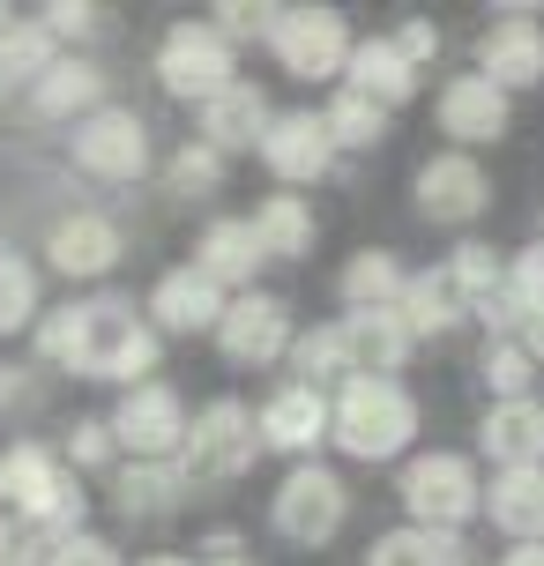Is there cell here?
<instances>
[{
  "label": "cell",
  "mask_w": 544,
  "mask_h": 566,
  "mask_svg": "<svg viewBox=\"0 0 544 566\" xmlns=\"http://www.w3.org/2000/svg\"><path fill=\"white\" fill-rule=\"evenodd\" d=\"M113 440L135 448V462H165V454H179V440H187V402H179L165 380L127 388V402H119V418H113Z\"/></svg>",
  "instance_id": "8"
},
{
  "label": "cell",
  "mask_w": 544,
  "mask_h": 566,
  "mask_svg": "<svg viewBox=\"0 0 544 566\" xmlns=\"http://www.w3.org/2000/svg\"><path fill=\"white\" fill-rule=\"evenodd\" d=\"M247 224H254L261 261H299L306 247H314V209H306L299 195H269L254 217H247Z\"/></svg>",
  "instance_id": "25"
},
{
  "label": "cell",
  "mask_w": 544,
  "mask_h": 566,
  "mask_svg": "<svg viewBox=\"0 0 544 566\" xmlns=\"http://www.w3.org/2000/svg\"><path fill=\"white\" fill-rule=\"evenodd\" d=\"M485 454L500 462V470H544V402L522 396V402H492L485 418Z\"/></svg>",
  "instance_id": "18"
},
{
  "label": "cell",
  "mask_w": 544,
  "mask_h": 566,
  "mask_svg": "<svg viewBox=\"0 0 544 566\" xmlns=\"http://www.w3.org/2000/svg\"><path fill=\"white\" fill-rule=\"evenodd\" d=\"M30 313H38V276L15 254H0V336H15Z\"/></svg>",
  "instance_id": "34"
},
{
  "label": "cell",
  "mask_w": 544,
  "mask_h": 566,
  "mask_svg": "<svg viewBox=\"0 0 544 566\" xmlns=\"http://www.w3.org/2000/svg\"><path fill=\"white\" fill-rule=\"evenodd\" d=\"M462 559V544L448 537V530H388V537L366 552V566H456Z\"/></svg>",
  "instance_id": "30"
},
{
  "label": "cell",
  "mask_w": 544,
  "mask_h": 566,
  "mask_svg": "<svg viewBox=\"0 0 544 566\" xmlns=\"http://www.w3.org/2000/svg\"><path fill=\"white\" fill-rule=\"evenodd\" d=\"M456 283H462V298L470 306H485V298H500V283H508V261L492 254V247H456Z\"/></svg>",
  "instance_id": "32"
},
{
  "label": "cell",
  "mask_w": 544,
  "mask_h": 566,
  "mask_svg": "<svg viewBox=\"0 0 544 566\" xmlns=\"http://www.w3.org/2000/svg\"><path fill=\"white\" fill-rule=\"evenodd\" d=\"M336 350H344L351 380H396V366L410 358V336H402L396 313H344L336 321Z\"/></svg>",
  "instance_id": "12"
},
{
  "label": "cell",
  "mask_w": 544,
  "mask_h": 566,
  "mask_svg": "<svg viewBox=\"0 0 544 566\" xmlns=\"http://www.w3.org/2000/svg\"><path fill=\"white\" fill-rule=\"evenodd\" d=\"M45 566H119V552L105 537H67V544H53Z\"/></svg>",
  "instance_id": "39"
},
{
  "label": "cell",
  "mask_w": 544,
  "mask_h": 566,
  "mask_svg": "<svg viewBox=\"0 0 544 566\" xmlns=\"http://www.w3.org/2000/svg\"><path fill=\"white\" fill-rule=\"evenodd\" d=\"M90 23H97V8H90V0H75V8L53 0V8H45V30H53V38H83Z\"/></svg>",
  "instance_id": "40"
},
{
  "label": "cell",
  "mask_w": 544,
  "mask_h": 566,
  "mask_svg": "<svg viewBox=\"0 0 544 566\" xmlns=\"http://www.w3.org/2000/svg\"><path fill=\"white\" fill-rule=\"evenodd\" d=\"M269 97H261L254 83H231V90H217L209 105H201V142L217 149V157H231V149H254L261 135H269Z\"/></svg>",
  "instance_id": "16"
},
{
  "label": "cell",
  "mask_w": 544,
  "mask_h": 566,
  "mask_svg": "<svg viewBox=\"0 0 544 566\" xmlns=\"http://www.w3.org/2000/svg\"><path fill=\"white\" fill-rule=\"evenodd\" d=\"M344 514H351V492H344V478H328L321 462H299L284 478V492H276V530H284L291 544H328L344 530Z\"/></svg>",
  "instance_id": "7"
},
{
  "label": "cell",
  "mask_w": 544,
  "mask_h": 566,
  "mask_svg": "<svg viewBox=\"0 0 544 566\" xmlns=\"http://www.w3.org/2000/svg\"><path fill=\"white\" fill-rule=\"evenodd\" d=\"M75 165L97 171V179H143V165H149V127L135 113L97 105L90 119H75Z\"/></svg>",
  "instance_id": "9"
},
{
  "label": "cell",
  "mask_w": 544,
  "mask_h": 566,
  "mask_svg": "<svg viewBox=\"0 0 544 566\" xmlns=\"http://www.w3.org/2000/svg\"><path fill=\"white\" fill-rule=\"evenodd\" d=\"M344 298H351V313H396V298H402V269H396V254L366 247V254L344 269Z\"/></svg>",
  "instance_id": "29"
},
{
  "label": "cell",
  "mask_w": 544,
  "mask_h": 566,
  "mask_svg": "<svg viewBox=\"0 0 544 566\" xmlns=\"http://www.w3.org/2000/svg\"><path fill=\"white\" fill-rule=\"evenodd\" d=\"M269 45H276V60H284V75H299V83H328V75L351 60V30H344L336 8H276Z\"/></svg>",
  "instance_id": "5"
},
{
  "label": "cell",
  "mask_w": 544,
  "mask_h": 566,
  "mask_svg": "<svg viewBox=\"0 0 544 566\" xmlns=\"http://www.w3.org/2000/svg\"><path fill=\"white\" fill-rule=\"evenodd\" d=\"M60 60V38L45 23H15L0 38V90H38V75Z\"/></svg>",
  "instance_id": "28"
},
{
  "label": "cell",
  "mask_w": 544,
  "mask_h": 566,
  "mask_svg": "<svg viewBox=\"0 0 544 566\" xmlns=\"http://www.w3.org/2000/svg\"><path fill=\"white\" fill-rule=\"evenodd\" d=\"M478 75L492 90H530L544 83V30L530 15H508V23H492L478 38Z\"/></svg>",
  "instance_id": "13"
},
{
  "label": "cell",
  "mask_w": 544,
  "mask_h": 566,
  "mask_svg": "<svg viewBox=\"0 0 544 566\" xmlns=\"http://www.w3.org/2000/svg\"><path fill=\"white\" fill-rule=\"evenodd\" d=\"M418 432V402L402 396V380H344V396L328 410V440L358 462H388L410 448Z\"/></svg>",
  "instance_id": "2"
},
{
  "label": "cell",
  "mask_w": 544,
  "mask_h": 566,
  "mask_svg": "<svg viewBox=\"0 0 544 566\" xmlns=\"http://www.w3.org/2000/svg\"><path fill=\"white\" fill-rule=\"evenodd\" d=\"M522 350H530V358H544V306L522 313Z\"/></svg>",
  "instance_id": "43"
},
{
  "label": "cell",
  "mask_w": 544,
  "mask_h": 566,
  "mask_svg": "<svg viewBox=\"0 0 544 566\" xmlns=\"http://www.w3.org/2000/svg\"><path fill=\"white\" fill-rule=\"evenodd\" d=\"M209 552H217V559H209V566H254V559H239V552H231V537H217V544H209Z\"/></svg>",
  "instance_id": "45"
},
{
  "label": "cell",
  "mask_w": 544,
  "mask_h": 566,
  "mask_svg": "<svg viewBox=\"0 0 544 566\" xmlns=\"http://www.w3.org/2000/svg\"><path fill=\"white\" fill-rule=\"evenodd\" d=\"M291 366H299V388H314V396H321V380H336V373H344L336 328H314V336H299V343H291Z\"/></svg>",
  "instance_id": "35"
},
{
  "label": "cell",
  "mask_w": 544,
  "mask_h": 566,
  "mask_svg": "<svg viewBox=\"0 0 544 566\" xmlns=\"http://www.w3.org/2000/svg\"><path fill=\"white\" fill-rule=\"evenodd\" d=\"M344 67H351V97H366V105H380V113H388V105H402V97L418 90V67H410V60H402L388 38L351 45Z\"/></svg>",
  "instance_id": "22"
},
{
  "label": "cell",
  "mask_w": 544,
  "mask_h": 566,
  "mask_svg": "<svg viewBox=\"0 0 544 566\" xmlns=\"http://www.w3.org/2000/svg\"><path fill=\"white\" fill-rule=\"evenodd\" d=\"M0 402H8V373H0Z\"/></svg>",
  "instance_id": "48"
},
{
  "label": "cell",
  "mask_w": 544,
  "mask_h": 566,
  "mask_svg": "<svg viewBox=\"0 0 544 566\" xmlns=\"http://www.w3.org/2000/svg\"><path fill=\"white\" fill-rule=\"evenodd\" d=\"M217 179H224V157H217L209 142H187V149L172 157V195L201 201V195H217Z\"/></svg>",
  "instance_id": "37"
},
{
  "label": "cell",
  "mask_w": 544,
  "mask_h": 566,
  "mask_svg": "<svg viewBox=\"0 0 544 566\" xmlns=\"http://www.w3.org/2000/svg\"><path fill=\"white\" fill-rule=\"evenodd\" d=\"M462 283L456 269L440 261V269H426V276H402V298H396V321H402V336L418 343V336H440V328H456L462 321Z\"/></svg>",
  "instance_id": "19"
},
{
  "label": "cell",
  "mask_w": 544,
  "mask_h": 566,
  "mask_svg": "<svg viewBox=\"0 0 544 566\" xmlns=\"http://www.w3.org/2000/svg\"><path fill=\"white\" fill-rule=\"evenodd\" d=\"M217 343H224L231 366H269V358H284V350H291V306H284V298H269V291H247V298H231V306H224Z\"/></svg>",
  "instance_id": "10"
},
{
  "label": "cell",
  "mask_w": 544,
  "mask_h": 566,
  "mask_svg": "<svg viewBox=\"0 0 544 566\" xmlns=\"http://www.w3.org/2000/svg\"><path fill=\"white\" fill-rule=\"evenodd\" d=\"M530 366H537V358H530L522 343H492V350H485V388L500 402H522V396H530V380H537Z\"/></svg>",
  "instance_id": "33"
},
{
  "label": "cell",
  "mask_w": 544,
  "mask_h": 566,
  "mask_svg": "<svg viewBox=\"0 0 544 566\" xmlns=\"http://www.w3.org/2000/svg\"><path fill=\"white\" fill-rule=\"evenodd\" d=\"M143 566H187V559H179V552H157V559H143Z\"/></svg>",
  "instance_id": "46"
},
{
  "label": "cell",
  "mask_w": 544,
  "mask_h": 566,
  "mask_svg": "<svg viewBox=\"0 0 544 566\" xmlns=\"http://www.w3.org/2000/svg\"><path fill=\"white\" fill-rule=\"evenodd\" d=\"M8 30H15V15H8V8H0V38H8Z\"/></svg>",
  "instance_id": "47"
},
{
  "label": "cell",
  "mask_w": 544,
  "mask_h": 566,
  "mask_svg": "<svg viewBox=\"0 0 544 566\" xmlns=\"http://www.w3.org/2000/svg\"><path fill=\"white\" fill-rule=\"evenodd\" d=\"M45 254H53L60 276H105L119 261V224H105V217H60Z\"/></svg>",
  "instance_id": "21"
},
{
  "label": "cell",
  "mask_w": 544,
  "mask_h": 566,
  "mask_svg": "<svg viewBox=\"0 0 544 566\" xmlns=\"http://www.w3.org/2000/svg\"><path fill=\"white\" fill-rule=\"evenodd\" d=\"M261 448H284V454H314L321 440H328V402L314 396V388H276V396L261 402Z\"/></svg>",
  "instance_id": "15"
},
{
  "label": "cell",
  "mask_w": 544,
  "mask_h": 566,
  "mask_svg": "<svg viewBox=\"0 0 544 566\" xmlns=\"http://www.w3.org/2000/svg\"><path fill=\"white\" fill-rule=\"evenodd\" d=\"M97 97H105V75L90 67V60H53L45 75H38V90H30V105L45 119H67V113H97Z\"/></svg>",
  "instance_id": "26"
},
{
  "label": "cell",
  "mask_w": 544,
  "mask_h": 566,
  "mask_svg": "<svg viewBox=\"0 0 544 566\" xmlns=\"http://www.w3.org/2000/svg\"><path fill=\"white\" fill-rule=\"evenodd\" d=\"M149 313H157V328L195 336V328H217L224 321V291L201 276V269H172V276L149 291Z\"/></svg>",
  "instance_id": "20"
},
{
  "label": "cell",
  "mask_w": 544,
  "mask_h": 566,
  "mask_svg": "<svg viewBox=\"0 0 544 566\" xmlns=\"http://www.w3.org/2000/svg\"><path fill=\"white\" fill-rule=\"evenodd\" d=\"M261 157H269V171H276V179L306 187V179H321V171H328L336 142H328V127H321L314 113H284V119H269V135H261Z\"/></svg>",
  "instance_id": "14"
},
{
  "label": "cell",
  "mask_w": 544,
  "mask_h": 566,
  "mask_svg": "<svg viewBox=\"0 0 544 566\" xmlns=\"http://www.w3.org/2000/svg\"><path fill=\"white\" fill-rule=\"evenodd\" d=\"M402 507L418 514V530H448L456 537V522H470L485 507V484H478V470L462 454H418L402 470Z\"/></svg>",
  "instance_id": "4"
},
{
  "label": "cell",
  "mask_w": 544,
  "mask_h": 566,
  "mask_svg": "<svg viewBox=\"0 0 544 566\" xmlns=\"http://www.w3.org/2000/svg\"><path fill=\"white\" fill-rule=\"evenodd\" d=\"M254 454H261V424L247 402H209L195 424H187V440H179V478L187 484H231V478H247L254 470Z\"/></svg>",
  "instance_id": "3"
},
{
  "label": "cell",
  "mask_w": 544,
  "mask_h": 566,
  "mask_svg": "<svg viewBox=\"0 0 544 566\" xmlns=\"http://www.w3.org/2000/svg\"><path fill=\"white\" fill-rule=\"evenodd\" d=\"M45 559H53V537H45L30 514L0 507V566H45Z\"/></svg>",
  "instance_id": "36"
},
{
  "label": "cell",
  "mask_w": 544,
  "mask_h": 566,
  "mask_svg": "<svg viewBox=\"0 0 544 566\" xmlns=\"http://www.w3.org/2000/svg\"><path fill=\"white\" fill-rule=\"evenodd\" d=\"M38 350L53 366L83 373V380H127L143 388V373L157 366V328L135 321V306L119 298H90V306H67L38 328Z\"/></svg>",
  "instance_id": "1"
},
{
  "label": "cell",
  "mask_w": 544,
  "mask_h": 566,
  "mask_svg": "<svg viewBox=\"0 0 544 566\" xmlns=\"http://www.w3.org/2000/svg\"><path fill=\"white\" fill-rule=\"evenodd\" d=\"M321 127H328V142H336V149H373V142L388 135V113L344 90V97H336V105L321 113Z\"/></svg>",
  "instance_id": "31"
},
{
  "label": "cell",
  "mask_w": 544,
  "mask_h": 566,
  "mask_svg": "<svg viewBox=\"0 0 544 566\" xmlns=\"http://www.w3.org/2000/svg\"><path fill=\"white\" fill-rule=\"evenodd\" d=\"M485 171H478V157H462V149H448V157H432L426 171H418V209H426L432 224H470V217H485Z\"/></svg>",
  "instance_id": "11"
},
{
  "label": "cell",
  "mask_w": 544,
  "mask_h": 566,
  "mask_svg": "<svg viewBox=\"0 0 544 566\" xmlns=\"http://www.w3.org/2000/svg\"><path fill=\"white\" fill-rule=\"evenodd\" d=\"M157 83L172 97H201L209 105L217 90H231V45L209 23H172L165 45H157Z\"/></svg>",
  "instance_id": "6"
},
{
  "label": "cell",
  "mask_w": 544,
  "mask_h": 566,
  "mask_svg": "<svg viewBox=\"0 0 544 566\" xmlns=\"http://www.w3.org/2000/svg\"><path fill=\"white\" fill-rule=\"evenodd\" d=\"M500 566H544V544H515V552H508Z\"/></svg>",
  "instance_id": "44"
},
{
  "label": "cell",
  "mask_w": 544,
  "mask_h": 566,
  "mask_svg": "<svg viewBox=\"0 0 544 566\" xmlns=\"http://www.w3.org/2000/svg\"><path fill=\"white\" fill-rule=\"evenodd\" d=\"M113 448H119L113 424H75V440H67V454H75V462H105Z\"/></svg>",
  "instance_id": "42"
},
{
  "label": "cell",
  "mask_w": 544,
  "mask_h": 566,
  "mask_svg": "<svg viewBox=\"0 0 544 566\" xmlns=\"http://www.w3.org/2000/svg\"><path fill=\"white\" fill-rule=\"evenodd\" d=\"M179 492H187V478H179L172 462H135V470H119V514H127V522L172 514Z\"/></svg>",
  "instance_id": "27"
},
{
  "label": "cell",
  "mask_w": 544,
  "mask_h": 566,
  "mask_svg": "<svg viewBox=\"0 0 544 566\" xmlns=\"http://www.w3.org/2000/svg\"><path fill=\"white\" fill-rule=\"evenodd\" d=\"M269 23H276V8H247V0H224L209 30H217V38L231 45V38H269Z\"/></svg>",
  "instance_id": "38"
},
{
  "label": "cell",
  "mask_w": 544,
  "mask_h": 566,
  "mask_svg": "<svg viewBox=\"0 0 544 566\" xmlns=\"http://www.w3.org/2000/svg\"><path fill=\"white\" fill-rule=\"evenodd\" d=\"M201 276L217 283H254V269H261V247H254V224L247 217H217V224L201 231V261H195Z\"/></svg>",
  "instance_id": "24"
},
{
  "label": "cell",
  "mask_w": 544,
  "mask_h": 566,
  "mask_svg": "<svg viewBox=\"0 0 544 566\" xmlns=\"http://www.w3.org/2000/svg\"><path fill=\"white\" fill-rule=\"evenodd\" d=\"M388 45H396V53L410 60V67H418V60H432V53H440V30H432V23H402L396 38H388Z\"/></svg>",
  "instance_id": "41"
},
{
  "label": "cell",
  "mask_w": 544,
  "mask_h": 566,
  "mask_svg": "<svg viewBox=\"0 0 544 566\" xmlns=\"http://www.w3.org/2000/svg\"><path fill=\"white\" fill-rule=\"evenodd\" d=\"M485 507L515 544H544V470H500Z\"/></svg>",
  "instance_id": "23"
},
{
  "label": "cell",
  "mask_w": 544,
  "mask_h": 566,
  "mask_svg": "<svg viewBox=\"0 0 544 566\" xmlns=\"http://www.w3.org/2000/svg\"><path fill=\"white\" fill-rule=\"evenodd\" d=\"M440 135L500 142L508 135V90H492L485 75H456V83L440 90Z\"/></svg>",
  "instance_id": "17"
}]
</instances>
